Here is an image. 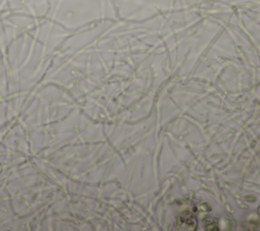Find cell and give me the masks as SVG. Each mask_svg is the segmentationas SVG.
<instances>
[{"instance_id":"6da1fadb","label":"cell","mask_w":260,"mask_h":231,"mask_svg":"<svg viewBox=\"0 0 260 231\" xmlns=\"http://www.w3.org/2000/svg\"><path fill=\"white\" fill-rule=\"evenodd\" d=\"M176 229L194 231L197 229V219L191 212L180 214L176 221Z\"/></svg>"},{"instance_id":"3957f363","label":"cell","mask_w":260,"mask_h":231,"mask_svg":"<svg viewBox=\"0 0 260 231\" xmlns=\"http://www.w3.org/2000/svg\"><path fill=\"white\" fill-rule=\"evenodd\" d=\"M257 212H258V214H259V215H260V206H259V207H258V210H257Z\"/></svg>"},{"instance_id":"7a4b0ae2","label":"cell","mask_w":260,"mask_h":231,"mask_svg":"<svg viewBox=\"0 0 260 231\" xmlns=\"http://www.w3.org/2000/svg\"><path fill=\"white\" fill-rule=\"evenodd\" d=\"M218 220L215 218H206L203 221V228L205 230H209V231H215L218 230Z\"/></svg>"}]
</instances>
